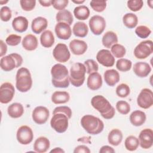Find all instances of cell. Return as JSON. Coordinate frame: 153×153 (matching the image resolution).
I'll list each match as a JSON object with an SVG mask.
<instances>
[{
	"instance_id": "obj_1",
	"label": "cell",
	"mask_w": 153,
	"mask_h": 153,
	"mask_svg": "<svg viewBox=\"0 0 153 153\" xmlns=\"http://www.w3.org/2000/svg\"><path fill=\"white\" fill-rule=\"evenodd\" d=\"M51 82L54 87L66 88L69 85V72L65 65L61 63L55 64L51 69Z\"/></svg>"
},
{
	"instance_id": "obj_2",
	"label": "cell",
	"mask_w": 153,
	"mask_h": 153,
	"mask_svg": "<svg viewBox=\"0 0 153 153\" xmlns=\"http://www.w3.org/2000/svg\"><path fill=\"white\" fill-rule=\"evenodd\" d=\"M91 105L96 110L100 113L102 117L105 119H111L115 115V108L102 95H96L93 97L91 100Z\"/></svg>"
},
{
	"instance_id": "obj_3",
	"label": "cell",
	"mask_w": 153,
	"mask_h": 153,
	"mask_svg": "<svg viewBox=\"0 0 153 153\" xmlns=\"http://www.w3.org/2000/svg\"><path fill=\"white\" fill-rule=\"evenodd\" d=\"M83 128L90 134L95 135L100 133L104 128L103 122L98 117L92 115H85L81 120Z\"/></svg>"
},
{
	"instance_id": "obj_4",
	"label": "cell",
	"mask_w": 153,
	"mask_h": 153,
	"mask_svg": "<svg viewBox=\"0 0 153 153\" xmlns=\"http://www.w3.org/2000/svg\"><path fill=\"white\" fill-rule=\"evenodd\" d=\"M16 81V87L19 91H28L32 85V79L29 70L25 67L19 68L17 71Z\"/></svg>"
},
{
	"instance_id": "obj_5",
	"label": "cell",
	"mask_w": 153,
	"mask_h": 153,
	"mask_svg": "<svg viewBox=\"0 0 153 153\" xmlns=\"http://www.w3.org/2000/svg\"><path fill=\"white\" fill-rule=\"evenodd\" d=\"M85 73L86 69L84 64L78 62L74 63L70 69V82L76 87L81 86L85 81Z\"/></svg>"
},
{
	"instance_id": "obj_6",
	"label": "cell",
	"mask_w": 153,
	"mask_h": 153,
	"mask_svg": "<svg viewBox=\"0 0 153 153\" xmlns=\"http://www.w3.org/2000/svg\"><path fill=\"white\" fill-rule=\"evenodd\" d=\"M22 63L23 58L22 56L15 53L5 56L1 57L0 60L1 68L5 72H8L16 68L20 67Z\"/></svg>"
},
{
	"instance_id": "obj_7",
	"label": "cell",
	"mask_w": 153,
	"mask_h": 153,
	"mask_svg": "<svg viewBox=\"0 0 153 153\" xmlns=\"http://www.w3.org/2000/svg\"><path fill=\"white\" fill-rule=\"evenodd\" d=\"M68 117L63 113H56L53 114L51 121L50 126L53 129L59 133H64L68 128Z\"/></svg>"
},
{
	"instance_id": "obj_8",
	"label": "cell",
	"mask_w": 153,
	"mask_h": 153,
	"mask_svg": "<svg viewBox=\"0 0 153 153\" xmlns=\"http://www.w3.org/2000/svg\"><path fill=\"white\" fill-rule=\"evenodd\" d=\"M153 52V42L146 40L140 42L134 49V55L139 59H145Z\"/></svg>"
},
{
	"instance_id": "obj_9",
	"label": "cell",
	"mask_w": 153,
	"mask_h": 153,
	"mask_svg": "<svg viewBox=\"0 0 153 153\" xmlns=\"http://www.w3.org/2000/svg\"><path fill=\"white\" fill-rule=\"evenodd\" d=\"M53 56L58 62L65 63L69 60L71 53L65 44L59 43L53 49Z\"/></svg>"
},
{
	"instance_id": "obj_10",
	"label": "cell",
	"mask_w": 153,
	"mask_h": 153,
	"mask_svg": "<svg viewBox=\"0 0 153 153\" xmlns=\"http://www.w3.org/2000/svg\"><path fill=\"white\" fill-rule=\"evenodd\" d=\"M137 103L143 109H148L153 105V93L149 88L142 89L137 97Z\"/></svg>"
},
{
	"instance_id": "obj_11",
	"label": "cell",
	"mask_w": 153,
	"mask_h": 153,
	"mask_svg": "<svg viewBox=\"0 0 153 153\" xmlns=\"http://www.w3.org/2000/svg\"><path fill=\"white\" fill-rule=\"evenodd\" d=\"M88 24L91 32L96 35L102 33L106 27L105 19L99 15L92 16L89 20Z\"/></svg>"
},
{
	"instance_id": "obj_12",
	"label": "cell",
	"mask_w": 153,
	"mask_h": 153,
	"mask_svg": "<svg viewBox=\"0 0 153 153\" xmlns=\"http://www.w3.org/2000/svg\"><path fill=\"white\" fill-rule=\"evenodd\" d=\"M16 137L20 144H29L33 139V133L32 128L27 126H22L17 131Z\"/></svg>"
},
{
	"instance_id": "obj_13",
	"label": "cell",
	"mask_w": 153,
	"mask_h": 153,
	"mask_svg": "<svg viewBox=\"0 0 153 153\" xmlns=\"http://www.w3.org/2000/svg\"><path fill=\"white\" fill-rule=\"evenodd\" d=\"M15 89L10 82H4L0 87V102L7 104L11 102L14 96Z\"/></svg>"
},
{
	"instance_id": "obj_14",
	"label": "cell",
	"mask_w": 153,
	"mask_h": 153,
	"mask_svg": "<svg viewBox=\"0 0 153 153\" xmlns=\"http://www.w3.org/2000/svg\"><path fill=\"white\" fill-rule=\"evenodd\" d=\"M50 116L49 110L45 106H38L32 111V117L33 121L38 124H43L47 122Z\"/></svg>"
},
{
	"instance_id": "obj_15",
	"label": "cell",
	"mask_w": 153,
	"mask_h": 153,
	"mask_svg": "<svg viewBox=\"0 0 153 153\" xmlns=\"http://www.w3.org/2000/svg\"><path fill=\"white\" fill-rule=\"evenodd\" d=\"M97 62L105 67H112L115 63V57L111 52L106 49L99 50L96 54Z\"/></svg>"
},
{
	"instance_id": "obj_16",
	"label": "cell",
	"mask_w": 153,
	"mask_h": 153,
	"mask_svg": "<svg viewBox=\"0 0 153 153\" xmlns=\"http://www.w3.org/2000/svg\"><path fill=\"white\" fill-rule=\"evenodd\" d=\"M139 145L143 149H149L153 144V131L151 128L142 130L139 135Z\"/></svg>"
},
{
	"instance_id": "obj_17",
	"label": "cell",
	"mask_w": 153,
	"mask_h": 153,
	"mask_svg": "<svg viewBox=\"0 0 153 153\" xmlns=\"http://www.w3.org/2000/svg\"><path fill=\"white\" fill-rule=\"evenodd\" d=\"M55 33L58 38L67 40L71 36L72 30L70 25L64 22H58L54 27Z\"/></svg>"
},
{
	"instance_id": "obj_18",
	"label": "cell",
	"mask_w": 153,
	"mask_h": 153,
	"mask_svg": "<svg viewBox=\"0 0 153 153\" xmlns=\"http://www.w3.org/2000/svg\"><path fill=\"white\" fill-rule=\"evenodd\" d=\"M87 43L80 39H73L69 43V48L71 52L76 56H80L85 53L87 50Z\"/></svg>"
},
{
	"instance_id": "obj_19",
	"label": "cell",
	"mask_w": 153,
	"mask_h": 153,
	"mask_svg": "<svg viewBox=\"0 0 153 153\" xmlns=\"http://www.w3.org/2000/svg\"><path fill=\"white\" fill-rule=\"evenodd\" d=\"M103 81L102 76L97 72L89 74L87 78V85L91 90H97L102 85Z\"/></svg>"
},
{
	"instance_id": "obj_20",
	"label": "cell",
	"mask_w": 153,
	"mask_h": 153,
	"mask_svg": "<svg viewBox=\"0 0 153 153\" xmlns=\"http://www.w3.org/2000/svg\"><path fill=\"white\" fill-rule=\"evenodd\" d=\"M133 70L134 73L140 78H144L147 76L151 72V66L143 62H136L133 67Z\"/></svg>"
},
{
	"instance_id": "obj_21",
	"label": "cell",
	"mask_w": 153,
	"mask_h": 153,
	"mask_svg": "<svg viewBox=\"0 0 153 153\" xmlns=\"http://www.w3.org/2000/svg\"><path fill=\"white\" fill-rule=\"evenodd\" d=\"M48 26L47 20L43 17H37L35 18L31 23L32 30L36 34H39L45 30Z\"/></svg>"
},
{
	"instance_id": "obj_22",
	"label": "cell",
	"mask_w": 153,
	"mask_h": 153,
	"mask_svg": "<svg viewBox=\"0 0 153 153\" xmlns=\"http://www.w3.org/2000/svg\"><path fill=\"white\" fill-rule=\"evenodd\" d=\"M50 142L48 138L41 136L37 138L33 144V149L35 152L38 153H44L50 148Z\"/></svg>"
},
{
	"instance_id": "obj_23",
	"label": "cell",
	"mask_w": 153,
	"mask_h": 153,
	"mask_svg": "<svg viewBox=\"0 0 153 153\" xmlns=\"http://www.w3.org/2000/svg\"><path fill=\"white\" fill-rule=\"evenodd\" d=\"M29 25L27 19L23 16H18L15 17L12 22V26L14 30L22 33L25 32Z\"/></svg>"
},
{
	"instance_id": "obj_24",
	"label": "cell",
	"mask_w": 153,
	"mask_h": 153,
	"mask_svg": "<svg viewBox=\"0 0 153 153\" xmlns=\"http://www.w3.org/2000/svg\"><path fill=\"white\" fill-rule=\"evenodd\" d=\"M146 116L143 111L136 110L130 114L129 120L130 123L134 126L139 127L143 125L146 121Z\"/></svg>"
},
{
	"instance_id": "obj_25",
	"label": "cell",
	"mask_w": 153,
	"mask_h": 153,
	"mask_svg": "<svg viewBox=\"0 0 153 153\" xmlns=\"http://www.w3.org/2000/svg\"><path fill=\"white\" fill-rule=\"evenodd\" d=\"M104 79L108 85L114 86L120 81V74L117 71L113 69L106 70L104 73Z\"/></svg>"
},
{
	"instance_id": "obj_26",
	"label": "cell",
	"mask_w": 153,
	"mask_h": 153,
	"mask_svg": "<svg viewBox=\"0 0 153 153\" xmlns=\"http://www.w3.org/2000/svg\"><path fill=\"white\" fill-rule=\"evenodd\" d=\"M22 44L25 50L27 51H33L38 47V42L37 38L35 35L27 34L23 39Z\"/></svg>"
},
{
	"instance_id": "obj_27",
	"label": "cell",
	"mask_w": 153,
	"mask_h": 153,
	"mask_svg": "<svg viewBox=\"0 0 153 153\" xmlns=\"http://www.w3.org/2000/svg\"><path fill=\"white\" fill-rule=\"evenodd\" d=\"M9 116L13 118H18L22 116L24 113V108L20 103H13L7 109Z\"/></svg>"
},
{
	"instance_id": "obj_28",
	"label": "cell",
	"mask_w": 153,
	"mask_h": 153,
	"mask_svg": "<svg viewBox=\"0 0 153 153\" xmlns=\"http://www.w3.org/2000/svg\"><path fill=\"white\" fill-rule=\"evenodd\" d=\"M54 36L53 32L50 30H44L40 36V42L45 48H50L54 43Z\"/></svg>"
},
{
	"instance_id": "obj_29",
	"label": "cell",
	"mask_w": 153,
	"mask_h": 153,
	"mask_svg": "<svg viewBox=\"0 0 153 153\" xmlns=\"http://www.w3.org/2000/svg\"><path fill=\"white\" fill-rule=\"evenodd\" d=\"M102 42L105 47L110 48L113 45L117 44L118 36L114 32L108 31L103 36Z\"/></svg>"
},
{
	"instance_id": "obj_30",
	"label": "cell",
	"mask_w": 153,
	"mask_h": 153,
	"mask_svg": "<svg viewBox=\"0 0 153 153\" xmlns=\"http://www.w3.org/2000/svg\"><path fill=\"white\" fill-rule=\"evenodd\" d=\"M123 133L120 129L114 128L108 134V142L113 146L119 145L123 140Z\"/></svg>"
},
{
	"instance_id": "obj_31",
	"label": "cell",
	"mask_w": 153,
	"mask_h": 153,
	"mask_svg": "<svg viewBox=\"0 0 153 153\" xmlns=\"http://www.w3.org/2000/svg\"><path fill=\"white\" fill-rule=\"evenodd\" d=\"M70 99L68 92L65 91H56L51 95V101L54 104H63L67 103Z\"/></svg>"
},
{
	"instance_id": "obj_32",
	"label": "cell",
	"mask_w": 153,
	"mask_h": 153,
	"mask_svg": "<svg viewBox=\"0 0 153 153\" xmlns=\"http://www.w3.org/2000/svg\"><path fill=\"white\" fill-rule=\"evenodd\" d=\"M72 32L76 36L84 38L88 34V27L84 22H78L74 24L72 28Z\"/></svg>"
},
{
	"instance_id": "obj_33",
	"label": "cell",
	"mask_w": 153,
	"mask_h": 153,
	"mask_svg": "<svg viewBox=\"0 0 153 153\" xmlns=\"http://www.w3.org/2000/svg\"><path fill=\"white\" fill-rule=\"evenodd\" d=\"M56 19L57 22H64L69 25H71L74 22L73 16L71 11L67 10L59 11L56 16Z\"/></svg>"
},
{
	"instance_id": "obj_34",
	"label": "cell",
	"mask_w": 153,
	"mask_h": 153,
	"mask_svg": "<svg viewBox=\"0 0 153 153\" xmlns=\"http://www.w3.org/2000/svg\"><path fill=\"white\" fill-rule=\"evenodd\" d=\"M74 14L76 19L85 20L90 16V10L87 6L79 5L74 8Z\"/></svg>"
},
{
	"instance_id": "obj_35",
	"label": "cell",
	"mask_w": 153,
	"mask_h": 153,
	"mask_svg": "<svg viewBox=\"0 0 153 153\" xmlns=\"http://www.w3.org/2000/svg\"><path fill=\"white\" fill-rule=\"evenodd\" d=\"M124 25L129 29L135 27L138 23V18L136 14L131 13H126L123 17Z\"/></svg>"
},
{
	"instance_id": "obj_36",
	"label": "cell",
	"mask_w": 153,
	"mask_h": 153,
	"mask_svg": "<svg viewBox=\"0 0 153 153\" xmlns=\"http://www.w3.org/2000/svg\"><path fill=\"white\" fill-rule=\"evenodd\" d=\"M125 148L129 151H134L137 149L139 145V139L133 135L128 136L124 142Z\"/></svg>"
},
{
	"instance_id": "obj_37",
	"label": "cell",
	"mask_w": 153,
	"mask_h": 153,
	"mask_svg": "<svg viewBox=\"0 0 153 153\" xmlns=\"http://www.w3.org/2000/svg\"><path fill=\"white\" fill-rule=\"evenodd\" d=\"M131 66H132L131 61L127 59L120 58L117 61V63H116L117 69L121 72L128 71L129 70H130Z\"/></svg>"
},
{
	"instance_id": "obj_38",
	"label": "cell",
	"mask_w": 153,
	"mask_h": 153,
	"mask_svg": "<svg viewBox=\"0 0 153 153\" xmlns=\"http://www.w3.org/2000/svg\"><path fill=\"white\" fill-rule=\"evenodd\" d=\"M111 52L114 57L121 58L126 55V50L123 45L120 44H115L111 47Z\"/></svg>"
},
{
	"instance_id": "obj_39",
	"label": "cell",
	"mask_w": 153,
	"mask_h": 153,
	"mask_svg": "<svg viewBox=\"0 0 153 153\" xmlns=\"http://www.w3.org/2000/svg\"><path fill=\"white\" fill-rule=\"evenodd\" d=\"M116 94L120 97H126L130 93V89L129 86L124 83L120 84L116 88Z\"/></svg>"
},
{
	"instance_id": "obj_40",
	"label": "cell",
	"mask_w": 153,
	"mask_h": 153,
	"mask_svg": "<svg viewBox=\"0 0 153 153\" xmlns=\"http://www.w3.org/2000/svg\"><path fill=\"white\" fill-rule=\"evenodd\" d=\"M135 33L140 38H146L151 33V29L146 26L140 25L137 26L135 29Z\"/></svg>"
},
{
	"instance_id": "obj_41",
	"label": "cell",
	"mask_w": 153,
	"mask_h": 153,
	"mask_svg": "<svg viewBox=\"0 0 153 153\" xmlns=\"http://www.w3.org/2000/svg\"><path fill=\"white\" fill-rule=\"evenodd\" d=\"M116 109L123 115H127L130 111V106L126 101L119 100L116 103Z\"/></svg>"
},
{
	"instance_id": "obj_42",
	"label": "cell",
	"mask_w": 153,
	"mask_h": 153,
	"mask_svg": "<svg viewBox=\"0 0 153 153\" xmlns=\"http://www.w3.org/2000/svg\"><path fill=\"white\" fill-rule=\"evenodd\" d=\"M84 65L86 69V73L88 74L98 71L99 65L93 59H88L85 60Z\"/></svg>"
},
{
	"instance_id": "obj_43",
	"label": "cell",
	"mask_w": 153,
	"mask_h": 153,
	"mask_svg": "<svg viewBox=\"0 0 153 153\" xmlns=\"http://www.w3.org/2000/svg\"><path fill=\"white\" fill-rule=\"evenodd\" d=\"M90 6L93 10L97 12L103 11L106 7V1H99V0H93L90 2Z\"/></svg>"
},
{
	"instance_id": "obj_44",
	"label": "cell",
	"mask_w": 153,
	"mask_h": 153,
	"mask_svg": "<svg viewBox=\"0 0 153 153\" xmlns=\"http://www.w3.org/2000/svg\"><path fill=\"white\" fill-rule=\"evenodd\" d=\"M143 5V2L142 0H130L127 1V7L134 12L139 11Z\"/></svg>"
},
{
	"instance_id": "obj_45",
	"label": "cell",
	"mask_w": 153,
	"mask_h": 153,
	"mask_svg": "<svg viewBox=\"0 0 153 153\" xmlns=\"http://www.w3.org/2000/svg\"><path fill=\"white\" fill-rule=\"evenodd\" d=\"M12 17V12L11 9L7 6H4L1 8L0 17L2 21L8 22Z\"/></svg>"
},
{
	"instance_id": "obj_46",
	"label": "cell",
	"mask_w": 153,
	"mask_h": 153,
	"mask_svg": "<svg viewBox=\"0 0 153 153\" xmlns=\"http://www.w3.org/2000/svg\"><path fill=\"white\" fill-rule=\"evenodd\" d=\"M22 40V36L16 34H11L5 39L7 44L10 46H16L19 45Z\"/></svg>"
},
{
	"instance_id": "obj_47",
	"label": "cell",
	"mask_w": 153,
	"mask_h": 153,
	"mask_svg": "<svg viewBox=\"0 0 153 153\" xmlns=\"http://www.w3.org/2000/svg\"><path fill=\"white\" fill-rule=\"evenodd\" d=\"M20 4L22 8L26 11H32L36 5L35 0H20Z\"/></svg>"
},
{
	"instance_id": "obj_48",
	"label": "cell",
	"mask_w": 153,
	"mask_h": 153,
	"mask_svg": "<svg viewBox=\"0 0 153 153\" xmlns=\"http://www.w3.org/2000/svg\"><path fill=\"white\" fill-rule=\"evenodd\" d=\"M63 113L65 114L69 119H70L72 117V112L71 109L66 106H57L56 108H55L53 110V114H56V113Z\"/></svg>"
},
{
	"instance_id": "obj_49",
	"label": "cell",
	"mask_w": 153,
	"mask_h": 153,
	"mask_svg": "<svg viewBox=\"0 0 153 153\" xmlns=\"http://www.w3.org/2000/svg\"><path fill=\"white\" fill-rule=\"evenodd\" d=\"M69 3L68 0H53L51 5L57 10H63L68 6Z\"/></svg>"
},
{
	"instance_id": "obj_50",
	"label": "cell",
	"mask_w": 153,
	"mask_h": 153,
	"mask_svg": "<svg viewBox=\"0 0 153 153\" xmlns=\"http://www.w3.org/2000/svg\"><path fill=\"white\" fill-rule=\"evenodd\" d=\"M74 153H90V149L85 145H78L76 146L75 149L74 150Z\"/></svg>"
},
{
	"instance_id": "obj_51",
	"label": "cell",
	"mask_w": 153,
	"mask_h": 153,
	"mask_svg": "<svg viewBox=\"0 0 153 153\" xmlns=\"http://www.w3.org/2000/svg\"><path fill=\"white\" fill-rule=\"evenodd\" d=\"M99 152L100 153H114L115 152V150L114 149L108 145H104L103 146H102L99 150Z\"/></svg>"
},
{
	"instance_id": "obj_52",
	"label": "cell",
	"mask_w": 153,
	"mask_h": 153,
	"mask_svg": "<svg viewBox=\"0 0 153 153\" xmlns=\"http://www.w3.org/2000/svg\"><path fill=\"white\" fill-rule=\"evenodd\" d=\"M0 47H1L0 56L2 57L7 53V46L2 40L0 41Z\"/></svg>"
},
{
	"instance_id": "obj_53",
	"label": "cell",
	"mask_w": 153,
	"mask_h": 153,
	"mask_svg": "<svg viewBox=\"0 0 153 153\" xmlns=\"http://www.w3.org/2000/svg\"><path fill=\"white\" fill-rule=\"evenodd\" d=\"M51 0H39V4L45 7H48L51 5Z\"/></svg>"
},
{
	"instance_id": "obj_54",
	"label": "cell",
	"mask_w": 153,
	"mask_h": 153,
	"mask_svg": "<svg viewBox=\"0 0 153 153\" xmlns=\"http://www.w3.org/2000/svg\"><path fill=\"white\" fill-rule=\"evenodd\" d=\"M50 153H52V152H55V153H64L65 152V151L61 148H59V147H56V148H54V149H51L50 151Z\"/></svg>"
},
{
	"instance_id": "obj_55",
	"label": "cell",
	"mask_w": 153,
	"mask_h": 153,
	"mask_svg": "<svg viewBox=\"0 0 153 153\" xmlns=\"http://www.w3.org/2000/svg\"><path fill=\"white\" fill-rule=\"evenodd\" d=\"M72 1L74 3L76 4H82V3H84V2H85V1H84V0H82V1H81V0H79V1L72 0Z\"/></svg>"
},
{
	"instance_id": "obj_56",
	"label": "cell",
	"mask_w": 153,
	"mask_h": 153,
	"mask_svg": "<svg viewBox=\"0 0 153 153\" xmlns=\"http://www.w3.org/2000/svg\"><path fill=\"white\" fill-rule=\"evenodd\" d=\"M152 2H153V1L151 0V1H148V2H147V3H148V5L149 6V7L151 8H152Z\"/></svg>"
},
{
	"instance_id": "obj_57",
	"label": "cell",
	"mask_w": 153,
	"mask_h": 153,
	"mask_svg": "<svg viewBox=\"0 0 153 153\" xmlns=\"http://www.w3.org/2000/svg\"><path fill=\"white\" fill-rule=\"evenodd\" d=\"M7 2H8V1H2V0H1V1H0V3H1V5H3L4 4H6V3H7Z\"/></svg>"
}]
</instances>
